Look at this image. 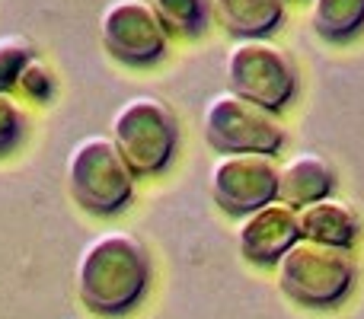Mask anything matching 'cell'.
<instances>
[{"label": "cell", "instance_id": "1", "mask_svg": "<svg viewBox=\"0 0 364 319\" xmlns=\"http://www.w3.org/2000/svg\"><path fill=\"white\" fill-rule=\"evenodd\" d=\"M151 259L134 233L106 230L87 239L77 256L74 288L83 307L100 316H122L147 294Z\"/></svg>", "mask_w": 364, "mask_h": 319}, {"label": "cell", "instance_id": "2", "mask_svg": "<svg viewBox=\"0 0 364 319\" xmlns=\"http://www.w3.org/2000/svg\"><path fill=\"white\" fill-rule=\"evenodd\" d=\"M64 179L70 198L90 214H115L134 195V169L109 134L77 141L64 163Z\"/></svg>", "mask_w": 364, "mask_h": 319}, {"label": "cell", "instance_id": "3", "mask_svg": "<svg viewBox=\"0 0 364 319\" xmlns=\"http://www.w3.org/2000/svg\"><path fill=\"white\" fill-rule=\"evenodd\" d=\"M275 281L282 294L301 307H336L355 288V262L348 249L301 237L275 262Z\"/></svg>", "mask_w": 364, "mask_h": 319}, {"label": "cell", "instance_id": "4", "mask_svg": "<svg viewBox=\"0 0 364 319\" xmlns=\"http://www.w3.org/2000/svg\"><path fill=\"white\" fill-rule=\"evenodd\" d=\"M109 138L134 169V175H154L170 166L179 144V125L173 109L160 96L138 93L112 115Z\"/></svg>", "mask_w": 364, "mask_h": 319}, {"label": "cell", "instance_id": "5", "mask_svg": "<svg viewBox=\"0 0 364 319\" xmlns=\"http://www.w3.org/2000/svg\"><path fill=\"white\" fill-rule=\"evenodd\" d=\"M227 90L278 112L297 93V64L272 38H237L224 58Z\"/></svg>", "mask_w": 364, "mask_h": 319}, {"label": "cell", "instance_id": "6", "mask_svg": "<svg viewBox=\"0 0 364 319\" xmlns=\"http://www.w3.org/2000/svg\"><path fill=\"white\" fill-rule=\"evenodd\" d=\"M208 144L218 153H278L284 144V125L275 112L220 90L205 102L201 112Z\"/></svg>", "mask_w": 364, "mask_h": 319}, {"label": "cell", "instance_id": "7", "mask_svg": "<svg viewBox=\"0 0 364 319\" xmlns=\"http://www.w3.org/2000/svg\"><path fill=\"white\" fill-rule=\"evenodd\" d=\"M100 38L112 58L134 67L160 61L170 45V29L151 0H112L100 16Z\"/></svg>", "mask_w": 364, "mask_h": 319}, {"label": "cell", "instance_id": "8", "mask_svg": "<svg viewBox=\"0 0 364 319\" xmlns=\"http://www.w3.org/2000/svg\"><path fill=\"white\" fill-rule=\"evenodd\" d=\"M208 188L227 214H246L278 201V163L269 153H220L211 163Z\"/></svg>", "mask_w": 364, "mask_h": 319}, {"label": "cell", "instance_id": "9", "mask_svg": "<svg viewBox=\"0 0 364 319\" xmlns=\"http://www.w3.org/2000/svg\"><path fill=\"white\" fill-rule=\"evenodd\" d=\"M297 239H301L297 207L284 205V201H272V205L240 217L237 224L240 252L256 265H275Z\"/></svg>", "mask_w": 364, "mask_h": 319}, {"label": "cell", "instance_id": "10", "mask_svg": "<svg viewBox=\"0 0 364 319\" xmlns=\"http://www.w3.org/2000/svg\"><path fill=\"white\" fill-rule=\"evenodd\" d=\"M336 188V169L326 157L314 151H301L278 166V201L291 207H304L310 201L329 198Z\"/></svg>", "mask_w": 364, "mask_h": 319}, {"label": "cell", "instance_id": "11", "mask_svg": "<svg viewBox=\"0 0 364 319\" xmlns=\"http://www.w3.org/2000/svg\"><path fill=\"white\" fill-rule=\"evenodd\" d=\"M297 224H301L304 239H314V243L323 246H339V249H352V243L361 233L358 211L348 201H339L333 195L297 207Z\"/></svg>", "mask_w": 364, "mask_h": 319}, {"label": "cell", "instance_id": "12", "mask_svg": "<svg viewBox=\"0 0 364 319\" xmlns=\"http://www.w3.org/2000/svg\"><path fill=\"white\" fill-rule=\"evenodd\" d=\"M211 6L237 38H265L284 19V0H211Z\"/></svg>", "mask_w": 364, "mask_h": 319}, {"label": "cell", "instance_id": "13", "mask_svg": "<svg viewBox=\"0 0 364 319\" xmlns=\"http://www.w3.org/2000/svg\"><path fill=\"white\" fill-rule=\"evenodd\" d=\"M310 26L326 42H346L364 26V0H310Z\"/></svg>", "mask_w": 364, "mask_h": 319}, {"label": "cell", "instance_id": "14", "mask_svg": "<svg viewBox=\"0 0 364 319\" xmlns=\"http://www.w3.org/2000/svg\"><path fill=\"white\" fill-rule=\"evenodd\" d=\"M164 26L179 36H201L211 19V0H151Z\"/></svg>", "mask_w": 364, "mask_h": 319}, {"label": "cell", "instance_id": "15", "mask_svg": "<svg viewBox=\"0 0 364 319\" xmlns=\"http://www.w3.org/2000/svg\"><path fill=\"white\" fill-rule=\"evenodd\" d=\"M36 58V48L26 36H0V93L16 87V77Z\"/></svg>", "mask_w": 364, "mask_h": 319}, {"label": "cell", "instance_id": "16", "mask_svg": "<svg viewBox=\"0 0 364 319\" xmlns=\"http://www.w3.org/2000/svg\"><path fill=\"white\" fill-rule=\"evenodd\" d=\"M23 131H26L23 106L16 102V96H13L10 90H4V93H0V157L10 153L13 147L19 144Z\"/></svg>", "mask_w": 364, "mask_h": 319}, {"label": "cell", "instance_id": "17", "mask_svg": "<svg viewBox=\"0 0 364 319\" xmlns=\"http://www.w3.org/2000/svg\"><path fill=\"white\" fill-rule=\"evenodd\" d=\"M16 90L23 96H29V99H36V102L51 99V93H55V77H51V67L42 61V58H32V61L19 70Z\"/></svg>", "mask_w": 364, "mask_h": 319}]
</instances>
